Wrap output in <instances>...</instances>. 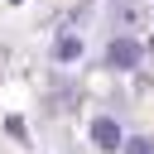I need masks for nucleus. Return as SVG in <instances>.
I'll return each mask as SVG.
<instances>
[{
    "label": "nucleus",
    "mask_w": 154,
    "mask_h": 154,
    "mask_svg": "<svg viewBox=\"0 0 154 154\" xmlns=\"http://www.w3.org/2000/svg\"><path fill=\"white\" fill-rule=\"evenodd\" d=\"M111 63H116V67H135V63H140V48H135L130 38H120V43H111Z\"/></svg>",
    "instance_id": "obj_1"
},
{
    "label": "nucleus",
    "mask_w": 154,
    "mask_h": 154,
    "mask_svg": "<svg viewBox=\"0 0 154 154\" xmlns=\"http://www.w3.org/2000/svg\"><path fill=\"white\" fill-rule=\"evenodd\" d=\"M91 140H96L101 149H116V144H120V130H116L111 120H96V125H91Z\"/></svg>",
    "instance_id": "obj_2"
},
{
    "label": "nucleus",
    "mask_w": 154,
    "mask_h": 154,
    "mask_svg": "<svg viewBox=\"0 0 154 154\" xmlns=\"http://www.w3.org/2000/svg\"><path fill=\"white\" fill-rule=\"evenodd\" d=\"M77 53H82V38H72V34H63V38L53 43V58H58V63H72Z\"/></svg>",
    "instance_id": "obj_3"
},
{
    "label": "nucleus",
    "mask_w": 154,
    "mask_h": 154,
    "mask_svg": "<svg viewBox=\"0 0 154 154\" xmlns=\"http://www.w3.org/2000/svg\"><path fill=\"white\" fill-rule=\"evenodd\" d=\"M125 149H130V154H154V140H130Z\"/></svg>",
    "instance_id": "obj_4"
}]
</instances>
